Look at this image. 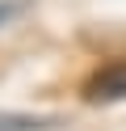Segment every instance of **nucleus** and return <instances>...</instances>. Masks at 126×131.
Wrapping results in <instances>:
<instances>
[{
	"label": "nucleus",
	"mask_w": 126,
	"mask_h": 131,
	"mask_svg": "<svg viewBox=\"0 0 126 131\" xmlns=\"http://www.w3.org/2000/svg\"><path fill=\"white\" fill-rule=\"evenodd\" d=\"M55 127V118H38V114H8L0 110V131H46Z\"/></svg>",
	"instance_id": "f03ea898"
},
{
	"label": "nucleus",
	"mask_w": 126,
	"mask_h": 131,
	"mask_svg": "<svg viewBox=\"0 0 126 131\" xmlns=\"http://www.w3.org/2000/svg\"><path fill=\"white\" fill-rule=\"evenodd\" d=\"M30 4H34V0H0V30H4V26H13V21L21 17Z\"/></svg>",
	"instance_id": "7ed1b4c3"
},
{
	"label": "nucleus",
	"mask_w": 126,
	"mask_h": 131,
	"mask_svg": "<svg viewBox=\"0 0 126 131\" xmlns=\"http://www.w3.org/2000/svg\"><path fill=\"white\" fill-rule=\"evenodd\" d=\"M84 102L92 106H114L126 102V63H105L84 80Z\"/></svg>",
	"instance_id": "f257e3e1"
}]
</instances>
